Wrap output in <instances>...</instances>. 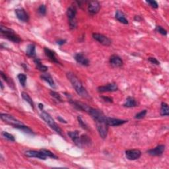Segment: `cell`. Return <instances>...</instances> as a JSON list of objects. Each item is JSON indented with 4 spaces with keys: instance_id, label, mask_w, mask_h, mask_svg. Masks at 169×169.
I'll use <instances>...</instances> for the list:
<instances>
[{
    "instance_id": "obj_1",
    "label": "cell",
    "mask_w": 169,
    "mask_h": 169,
    "mask_svg": "<svg viewBox=\"0 0 169 169\" xmlns=\"http://www.w3.org/2000/svg\"><path fill=\"white\" fill-rule=\"evenodd\" d=\"M67 78L68 79L70 83L72 85L73 87L75 88V91L77 92V93L81 96V97L86 99H91V96L88 94V92L86 90V88H85L83 85L81 81H80V79L76 76L74 73L71 72H68L66 73Z\"/></svg>"
},
{
    "instance_id": "obj_2",
    "label": "cell",
    "mask_w": 169,
    "mask_h": 169,
    "mask_svg": "<svg viewBox=\"0 0 169 169\" xmlns=\"http://www.w3.org/2000/svg\"><path fill=\"white\" fill-rule=\"evenodd\" d=\"M0 31H1V34L3 36L9 40L14 42V43H19V42L22 41V39H21L20 36L18 35H17L13 30H12L9 28L1 25Z\"/></svg>"
},
{
    "instance_id": "obj_3",
    "label": "cell",
    "mask_w": 169,
    "mask_h": 169,
    "mask_svg": "<svg viewBox=\"0 0 169 169\" xmlns=\"http://www.w3.org/2000/svg\"><path fill=\"white\" fill-rule=\"evenodd\" d=\"M40 116L41 118L43 119L46 123L48 124V126L51 128L52 130H54L55 132L58 133V134H60V136H62V130L61 128L59 127V126L56 123L52 116H50L48 113H47L45 111H42L40 114Z\"/></svg>"
},
{
    "instance_id": "obj_4",
    "label": "cell",
    "mask_w": 169,
    "mask_h": 169,
    "mask_svg": "<svg viewBox=\"0 0 169 169\" xmlns=\"http://www.w3.org/2000/svg\"><path fill=\"white\" fill-rule=\"evenodd\" d=\"M95 123L100 137L103 139L107 138L108 132V125L106 122V118L103 120L96 121Z\"/></svg>"
},
{
    "instance_id": "obj_5",
    "label": "cell",
    "mask_w": 169,
    "mask_h": 169,
    "mask_svg": "<svg viewBox=\"0 0 169 169\" xmlns=\"http://www.w3.org/2000/svg\"><path fill=\"white\" fill-rule=\"evenodd\" d=\"M0 118H1V119L3 122H5L6 123L9 124L10 125H12L13 127L16 126L23 124V122L17 120L15 117L8 115V114H1V116H0Z\"/></svg>"
},
{
    "instance_id": "obj_6",
    "label": "cell",
    "mask_w": 169,
    "mask_h": 169,
    "mask_svg": "<svg viewBox=\"0 0 169 169\" xmlns=\"http://www.w3.org/2000/svg\"><path fill=\"white\" fill-rule=\"evenodd\" d=\"M92 38H93L96 41L99 42L101 44L106 46H108L112 44V40L107 36L102 35V34L93 33L92 34Z\"/></svg>"
},
{
    "instance_id": "obj_7",
    "label": "cell",
    "mask_w": 169,
    "mask_h": 169,
    "mask_svg": "<svg viewBox=\"0 0 169 169\" xmlns=\"http://www.w3.org/2000/svg\"><path fill=\"white\" fill-rule=\"evenodd\" d=\"M88 113L89 114L90 116L92 118V119L95 122L104 120L106 117H107V116H105L104 115V113L101 111H100V110L95 109L93 108H91Z\"/></svg>"
},
{
    "instance_id": "obj_8",
    "label": "cell",
    "mask_w": 169,
    "mask_h": 169,
    "mask_svg": "<svg viewBox=\"0 0 169 169\" xmlns=\"http://www.w3.org/2000/svg\"><path fill=\"white\" fill-rule=\"evenodd\" d=\"M100 4L97 1H91L88 3V11L91 15L98 13L100 9Z\"/></svg>"
},
{
    "instance_id": "obj_9",
    "label": "cell",
    "mask_w": 169,
    "mask_h": 169,
    "mask_svg": "<svg viewBox=\"0 0 169 169\" xmlns=\"http://www.w3.org/2000/svg\"><path fill=\"white\" fill-rule=\"evenodd\" d=\"M74 58L75 61L79 64L83 66H88L90 64V62L87 56L83 52H79L75 54Z\"/></svg>"
},
{
    "instance_id": "obj_10",
    "label": "cell",
    "mask_w": 169,
    "mask_h": 169,
    "mask_svg": "<svg viewBox=\"0 0 169 169\" xmlns=\"http://www.w3.org/2000/svg\"><path fill=\"white\" fill-rule=\"evenodd\" d=\"M24 155L28 157H35L42 160H46L47 157L41 150L37 151L34 150H28L24 153Z\"/></svg>"
},
{
    "instance_id": "obj_11",
    "label": "cell",
    "mask_w": 169,
    "mask_h": 169,
    "mask_svg": "<svg viewBox=\"0 0 169 169\" xmlns=\"http://www.w3.org/2000/svg\"><path fill=\"white\" fill-rule=\"evenodd\" d=\"M99 92H114L118 90V87L115 83H111L107 84L106 85L100 86L97 88Z\"/></svg>"
},
{
    "instance_id": "obj_12",
    "label": "cell",
    "mask_w": 169,
    "mask_h": 169,
    "mask_svg": "<svg viewBox=\"0 0 169 169\" xmlns=\"http://www.w3.org/2000/svg\"><path fill=\"white\" fill-rule=\"evenodd\" d=\"M141 155V152L139 149H130L126 151V157L130 160L138 159Z\"/></svg>"
},
{
    "instance_id": "obj_13",
    "label": "cell",
    "mask_w": 169,
    "mask_h": 169,
    "mask_svg": "<svg viewBox=\"0 0 169 169\" xmlns=\"http://www.w3.org/2000/svg\"><path fill=\"white\" fill-rule=\"evenodd\" d=\"M69 103L72 104L76 109L79 110V111L86 112L87 113L88 112L90 108H91L88 105L81 102H79V101H77V100H73L71 99H69Z\"/></svg>"
},
{
    "instance_id": "obj_14",
    "label": "cell",
    "mask_w": 169,
    "mask_h": 169,
    "mask_svg": "<svg viewBox=\"0 0 169 169\" xmlns=\"http://www.w3.org/2000/svg\"><path fill=\"white\" fill-rule=\"evenodd\" d=\"M15 14L17 19L24 23H27L29 21V16L23 8H18L15 9Z\"/></svg>"
},
{
    "instance_id": "obj_15",
    "label": "cell",
    "mask_w": 169,
    "mask_h": 169,
    "mask_svg": "<svg viewBox=\"0 0 169 169\" xmlns=\"http://www.w3.org/2000/svg\"><path fill=\"white\" fill-rule=\"evenodd\" d=\"M164 151H165V145H159L153 149L148 150L147 153L151 156H153V157H157V156L162 155Z\"/></svg>"
},
{
    "instance_id": "obj_16",
    "label": "cell",
    "mask_w": 169,
    "mask_h": 169,
    "mask_svg": "<svg viewBox=\"0 0 169 169\" xmlns=\"http://www.w3.org/2000/svg\"><path fill=\"white\" fill-rule=\"evenodd\" d=\"M106 122H107L108 126H119L128 122V121L107 116V118H106Z\"/></svg>"
},
{
    "instance_id": "obj_17",
    "label": "cell",
    "mask_w": 169,
    "mask_h": 169,
    "mask_svg": "<svg viewBox=\"0 0 169 169\" xmlns=\"http://www.w3.org/2000/svg\"><path fill=\"white\" fill-rule=\"evenodd\" d=\"M109 62L112 66L116 67H122L124 64L123 60H122V58L119 56H118V55L116 54L112 55L111 58H110Z\"/></svg>"
},
{
    "instance_id": "obj_18",
    "label": "cell",
    "mask_w": 169,
    "mask_h": 169,
    "mask_svg": "<svg viewBox=\"0 0 169 169\" xmlns=\"http://www.w3.org/2000/svg\"><path fill=\"white\" fill-rule=\"evenodd\" d=\"M44 53L46 54V57H47L50 61L55 63H57V64H61L60 62L58 61V58L56 57V52L48 48H44Z\"/></svg>"
},
{
    "instance_id": "obj_19",
    "label": "cell",
    "mask_w": 169,
    "mask_h": 169,
    "mask_svg": "<svg viewBox=\"0 0 169 169\" xmlns=\"http://www.w3.org/2000/svg\"><path fill=\"white\" fill-rule=\"evenodd\" d=\"M67 16L68 17L69 22H72V21H75V16L77 14V9L75 5H71L67 9Z\"/></svg>"
},
{
    "instance_id": "obj_20",
    "label": "cell",
    "mask_w": 169,
    "mask_h": 169,
    "mask_svg": "<svg viewBox=\"0 0 169 169\" xmlns=\"http://www.w3.org/2000/svg\"><path fill=\"white\" fill-rule=\"evenodd\" d=\"M91 143V140L90 137L85 134H83L80 136L79 138V143L78 147L80 148H83V147L90 145Z\"/></svg>"
},
{
    "instance_id": "obj_21",
    "label": "cell",
    "mask_w": 169,
    "mask_h": 169,
    "mask_svg": "<svg viewBox=\"0 0 169 169\" xmlns=\"http://www.w3.org/2000/svg\"><path fill=\"white\" fill-rule=\"evenodd\" d=\"M40 78L42 80H44V81H45L46 82H47L49 84V85L50 87H52L54 88H56V84H55L52 77L51 75H50V73H44L43 74H42L40 75Z\"/></svg>"
},
{
    "instance_id": "obj_22",
    "label": "cell",
    "mask_w": 169,
    "mask_h": 169,
    "mask_svg": "<svg viewBox=\"0 0 169 169\" xmlns=\"http://www.w3.org/2000/svg\"><path fill=\"white\" fill-rule=\"evenodd\" d=\"M115 18L116 19V20H118L121 23H123L124 24H128V21L126 18L124 13L120 10L116 11V13H115Z\"/></svg>"
},
{
    "instance_id": "obj_23",
    "label": "cell",
    "mask_w": 169,
    "mask_h": 169,
    "mask_svg": "<svg viewBox=\"0 0 169 169\" xmlns=\"http://www.w3.org/2000/svg\"><path fill=\"white\" fill-rule=\"evenodd\" d=\"M138 105V103L137 100L135 99L132 96H128V98L126 99V100L125 103L124 104V107L127 108H132V107H136Z\"/></svg>"
},
{
    "instance_id": "obj_24",
    "label": "cell",
    "mask_w": 169,
    "mask_h": 169,
    "mask_svg": "<svg viewBox=\"0 0 169 169\" xmlns=\"http://www.w3.org/2000/svg\"><path fill=\"white\" fill-rule=\"evenodd\" d=\"M34 62H35L36 67L38 70H39L43 73H45L46 71H48V67L47 66H46L42 64L41 62V60L39 58H35V59H34Z\"/></svg>"
},
{
    "instance_id": "obj_25",
    "label": "cell",
    "mask_w": 169,
    "mask_h": 169,
    "mask_svg": "<svg viewBox=\"0 0 169 169\" xmlns=\"http://www.w3.org/2000/svg\"><path fill=\"white\" fill-rule=\"evenodd\" d=\"M26 54L30 58H35L36 56V46L34 44H28L27 50Z\"/></svg>"
},
{
    "instance_id": "obj_26",
    "label": "cell",
    "mask_w": 169,
    "mask_h": 169,
    "mask_svg": "<svg viewBox=\"0 0 169 169\" xmlns=\"http://www.w3.org/2000/svg\"><path fill=\"white\" fill-rule=\"evenodd\" d=\"M68 136L70 137L71 139V140L73 141V142L75 143V144L78 147L79 143V134L78 131H74V132H68Z\"/></svg>"
},
{
    "instance_id": "obj_27",
    "label": "cell",
    "mask_w": 169,
    "mask_h": 169,
    "mask_svg": "<svg viewBox=\"0 0 169 169\" xmlns=\"http://www.w3.org/2000/svg\"><path fill=\"white\" fill-rule=\"evenodd\" d=\"M160 115H161L162 116H168L169 115L168 105L165 103H161V108H160Z\"/></svg>"
},
{
    "instance_id": "obj_28",
    "label": "cell",
    "mask_w": 169,
    "mask_h": 169,
    "mask_svg": "<svg viewBox=\"0 0 169 169\" xmlns=\"http://www.w3.org/2000/svg\"><path fill=\"white\" fill-rule=\"evenodd\" d=\"M14 128H17L21 131H23V132L25 133H27V134H30V135H32L34 134L32 130L30 128H28V127L24 126V124H22V125H19V126H15Z\"/></svg>"
},
{
    "instance_id": "obj_29",
    "label": "cell",
    "mask_w": 169,
    "mask_h": 169,
    "mask_svg": "<svg viewBox=\"0 0 169 169\" xmlns=\"http://www.w3.org/2000/svg\"><path fill=\"white\" fill-rule=\"evenodd\" d=\"M21 96H22L23 99L30 104L31 107L34 109V108H35V104H34V103L30 95H29L28 93H27V92H23L22 93H21Z\"/></svg>"
},
{
    "instance_id": "obj_30",
    "label": "cell",
    "mask_w": 169,
    "mask_h": 169,
    "mask_svg": "<svg viewBox=\"0 0 169 169\" xmlns=\"http://www.w3.org/2000/svg\"><path fill=\"white\" fill-rule=\"evenodd\" d=\"M17 77H18L20 84L21 85V86L23 87H25V86H26V82H27V75L25 74H23V73H19L17 75Z\"/></svg>"
},
{
    "instance_id": "obj_31",
    "label": "cell",
    "mask_w": 169,
    "mask_h": 169,
    "mask_svg": "<svg viewBox=\"0 0 169 169\" xmlns=\"http://www.w3.org/2000/svg\"><path fill=\"white\" fill-rule=\"evenodd\" d=\"M2 136H3V137H4L6 139H7V141H11V142H14L15 141V137L13 136L12 134L7 133L6 132H2Z\"/></svg>"
},
{
    "instance_id": "obj_32",
    "label": "cell",
    "mask_w": 169,
    "mask_h": 169,
    "mask_svg": "<svg viewBox=\"0 0 169 169\" xmlns=\"http://www.w3.org/2000/svg\"><path fill=\"white\" fill-rule=\"evenodd\" d=\"M41 151L43 152V153L46 155V156L47 157H50V158H53V159H58V157L56 155H55L52 152H51L49 150H47V149H41Z\"/></svg>"
},
{
    "instance_id": "obj_33",
    "label": "cell",
    "mask_w": 169,
    "mask_h": 169,
    "mask_svg": "<svg viewBox=\"0 0 169 169\" xmlns=\"http://www.w3.org/2000/svg\"><path fill=\"white\" fill-rule=\"evenodd\" d=\"M77 120H78V122H79V125L81 126V127L82 128H83L84 130H88V126L87 125V124L85 123V122H84L83 119L81 118V116H79L77 117Z\"/></svg>"
},
{
    "instance_id": "obj_34",
    "label": "cell",
    "mask_w": 169,
    "mask_h": 169,
    "mask_svg": "<svg viewBox=\"0 0 169 169\" xmlns=\"http://www.w3.org/2000/svg\"><path fill=\"white\" fill-rule=\"evenodd\" d=\"M38 13L40 15H42L44 16L46 15V6L44 5V4H42V5H40L39 8H38Z\"/></svg>"
},
{
    "instance_id": "obj_35",
    "label": "cell",
    "mask_w": 169,
    "mask_h": 169,
    "mask_svg": "<svg viewBox=\"0 0 169 169\" xmlns=\"http://www.w3.org/2000/svg\"><path fill=\"white\" fill-rule=\"evenodd\" d=\"M50 95H51L53 98H54L56 100L59 101V102H62V99L60 95L57 92H55L54 91H50Z\"/></svg>"
},
{
    "instance_id": "obj_36",
    "label": "cell",
    "mask_w": 169,
    "mask_h": 169,
    "mask_svg": "<svg viewBox=\"0 0 169 169\" xmlns=\"http://www.w3.org/2000/svg\"><path fill=\"white\" fill-rule=\"evenodd\" d=\"M155 31L158 32L160 34V35H164V36H166L167 35V31L166 29H164L161 26H157V27H156Z\"/></svg>"
},
{
    "instance_id": "obj_37",
    "label": "cell",
    "mask_w": 169,
    "mask_h": 169,
    "mask_svg": "<svg viewBox=\"0 0 169 169\" xmlns=\"http://www.w3.org/2000/svg\"><path fill=\"white\" fill-rule=\"evenodd\" d=\"M147 110H143V111H141L140 112L137 113V115H136V116H135V118L136 119H142V118H144L145 116V115H147Z\"/></svg>"
},
{
    "instance_id": "obj_38",
    "label": "cell",
    "mask_w": 169,
    "mask_h": 169,
    "mask_svg": "<svg viewBox=\"0 0 169 169\" xmlns=\"http://www.w3.org/2000/svg\"><path fill=\"white\" fill-rule=\"evenodd\" d=\"M0 75H1V77L4 80V81L7 82L8 84L9 85H11V79H9V77H8L3 72V71H0Z\"/></svg>"
},
{
    "instance_id": "obj_39",
    "label": "cell",
    "mask_w": 169,
    "mask_h": 169,
    "mask_svg": "<svg viewBox=\"0 0 169 169\" xmlns=\"http://www.w3.org/2000/svg\"><path fill=\"white\" fill-rule=\"evenodd\" d=\"M146 2L149 4L151 7L154 8V9H157L159 7L157 2L156 1H154V0H148V1H146Z\"/></svg>"
},
{
    "instance_id": "obj_40",
    "label": "cell",
    "mask_w": 169,
    "mask_h": 169,
    "mask_svg": "<svg viewBox=\"0 0 169 169\" xmlns=\"http://www.w3.org/2000/svg\"><path fill=\"white\" fill-rule=\"evenodd\" d=\"M100 98L107 103H113V99L112 98V97L103 96H101Z\"/></svg>"
},
{
    "instance_id": "obj_41",
    "label": "cell",
    "mask_w": 169,
    "mask_h": 169,
    "mask_svg": "<svg viewBox=\"0 0 169 169\" xmlns=\"http://www.w3.org/2000/svg\"><path fill=\"white\" fill-rule=\"evenodd\" d=\"M148 60H149L151 63H153V64H155L157 66H159L160 64V62L155 58H149Z\"/></svg>"
},
{
    "instance_id": "obj_42",
    "label": "cell",
    "mask_w": 169,
    "mask_h": 169,
    "mask_svg": "<svg viewBox=\"0 0 169 169\" xmlns=\"http://www.w3.org/2000/svg\"><path fill=\"white\" fill-rule=\"evenodd\" d=\"M56 42H57V44H58L59 46H62V45H63L66 43V40H63V39L58 40Z\"/></svg>"
},
{
    "instance_id": "obj_43",
    "label": "cell",
    "mask_w": 169,
    "mask_h": 169,
    "mask_svg": "<svg viewBox=\"0 0 169 169\" xmlns=\"http://www.w3.org/2000/svg\"><path fill=\"white\" fill-rule=\"evenodd\" d=\"M57 119H58L59 121H60V122H62V123H64V124H67V121L65 120L64 119H63V118H62L61 116H58V117L57 118Z\"/></svg>"
},
{
    "instance_id": "obj_44",
    "label": "cell",
    "mask_w": 169,
    "mask_h": 169,
    "mask_svg": "<svg viewBox=\"0 0 169 169\" xmlns=\"http://www.w3.org/2000/svg\"><path fill=\"white\" fill-rule=\"evenodd\" d=\"M134 20L136 21H141L142 20V18L139 15H136L134 17Z\"/></svg>"
},
{
    "instance_id": "obj_45",
    "label": "cell",
    "mask_w": 169,
    "mask_h": 169,
    "mask_svg": "<svg viewBox=\"0 0 169 169\" xmlns=\"http://www.w3.org/2000/svg\"><path fill=\"white\" fill-rule=\"evenodd\" d=\"M21 66H22V67H23L25 71H28V67L27 64H25V63H21Z\"/></svg>"
},
{
    "instance_id": "obj_46",
    "label": "cell",
    "mask_w": 169,
    "mask_h": 169,
    "mask_svg": "<svg viewBox=\"0 0 169 169\" xmlns=\"http://www.w3.org/2000/svg\"><path fill=\"white\" fill-rule=\"evenodd\" d=\"M39 108L41 110V111H43V109H44V105L42 104H41V103L39 104Z\"/></svg>"
},
{
    "instance_id": "obj_47",
    "label": "cell",
    "mask_w": 169,
    "mask_h": 169,
    "mask_svg": "<svg viewBox=\"0 0 169 169\" xmlns=\"http://www.w3.org/2000/svg\"><path fill=\"white\" fill-rule=\"evenodd\" d=\"M1 87H2V89H3V83L1 82Z\"/></svg>"
}]
</instances>
